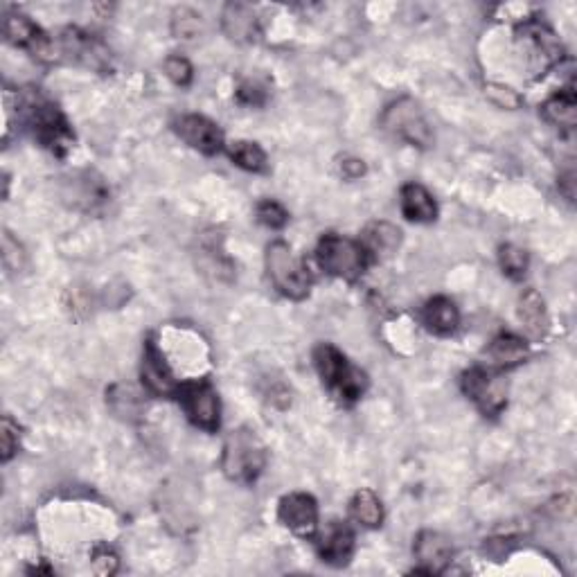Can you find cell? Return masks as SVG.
<instances>
[{
  "mask_svg": "<svg viewBox=\"0 0 577 577\" xmlns=\"http://www.w3.org/2000/svg\"><path fill=\"white\" fill-rule=\"evenodd\" d=\"M23 122L28 124L32 136L39 140L41 147L50 149L55 156H66L75 142V133L70 129L66 115L61 113L55 102L32 91L25 93L19 102Z\"/></svg>",
  "mask_w": 577,
  "mask_h": 577,
  "instance_id": "6da1fadb",
  "label": "cell"
},
{
  "mask_svg": "<svg viewBox=\"0 0 577 577\" xmlns=\"http://www.w3.org/2000/svg\"><path fill=\"white\" fill-rule=\"evenodd\" d=\"M266 467V447L260 436L248 426L230 431L224 442L221 469L228 481L239 485H253Z\"/></svg>",
  "mask_w": 577,
  "mask_h": 577,
  "instance_id": "7a4b0ae2",
  "label": "cell"
},
{
  "mask_svg": "<svg viewBox=\"0 0 577 577\" xmlns=\"http://www.w3.org/2000/svg\"><path fill=\"white\" fill-rule=\"evenodd\" d=\"M314 363L323 384L345 404H354L368 388V375L352 366L348 357L332 343H321L314 350Z\"/></svg>",
  "mask_w": 577,
  "mask_h": 577,
  "instance_id": "3957f363",
  "label": "cell"
},
{
  "mask_svg": "<svg viewBox=\"0 0 577 577\" xmlns=\"http://www.w3.org/2000/svg\"><path fill=\"white\" fill-rule=\"evenodd\" d=\"M266 271H269L273 287L282 296L291 300H303L309 296V289H312L314 282L309 264L303 257H296L291 246L282 242V239L266 248Z\"/></svg>",
  "mask_w": 577,
  "mask_h": 577,
  "instance_id": "277c9868",
  "label": "cell"
},
{
  "mask_svg": "<svg viewBox=\"0 0 577 577\" xmlns=\"http://www.w3.org/2000/svg\"><path fill=\"white\" fill-rule=\"evenodd\" d=\"M316 260L327 275L348 282L359 280L372 262L361 242L336 233L321 237V242L316 246Z\"/></svg>",
  "mask_w": 577,
  "mask_h": 577,
  "instance_id": "5b68a950",
  "label": "cell"
},
{
  "mask_svg": "<svg viewBox=\"0 0 577 577\" xmlns=\"http://www.w3.org/2000/svg\"><path fill=\"white\" fill-rule=\"evenodd\" d=\"M381 129L406 145L429 149L433 145V129L422 106L411 97H399L381 113Z\"/></svg>",
  "mask_w": 577,
  "mask_h": 577,
  "instance_id": "8992f818",
  "label": "cell"
},
{
  "mask_svg": "<svg viewBox=\"0 0 577 577\" xmlns=\"http://www.w3.org/2000/svg\"><path fill=\"white\" fill-rule=\"evenodd\" d=\"M460 386H463V393L478 406V411L485 415L496 417L508 406V384H505L499 372L490 368H469L460 379Z\"/></svg>",
  "mask_w": 577,
  "mask_h": 577,
  "instance_id": "52a82bcc",
  "label": "cell"
},
{
  "mask_svg": "<svg viewBox=\"0 0 577 577\" xmlns=\"http://www.w3.org/2000/svg\"><path fill=\"white\" fill-rule=\"evenodd\" d=\"M179 402L188 420L201 431L215 433L221 424V402L215 386L208 379L190 381L179 388Z\"/></svg>",
  "mask_w": 577,
  "mask_h": 577,
  "instance_id": "ba28073f",
  "label": "cell"
},
{
  "mask_svg": "<svg viewBox=\"0 0 577 577\" xmlns=\"http://www.w3.org/2000/svg\"><path fill=\"white\" fill-rule=\"evenodd\" d=\"M3 32L7 41L16 48L28 50L34 59L55 61V46L46 32H43L30 16L25 14H7L3 23Z\"/></svg>",
  "mask_w": 577,
  "mask_h": 577,
  "instance_id": "9c48e42d",
  "label": "cell"
},
{
  "mask_svg": "<svg viewBox=\"0 0 577 577\" xmlns=\"http://www.w3.org/2000/svg\"><path fill=\"white\" fill-rule=\"evenodd\" d=\"M142 386L147 388L149 395L156 397H170L179 393V381L174 379L170 366L163 357L161 348H158L154 339L145 341V350H142V366H140Z\"/></svg>",
  "mask_w": 577,
  "mask_h": 577,
  "instance_id": "30bf717a",
  "label": "cell"
},
{
  "mask_svg": "<svg viewBox=\"0 0 577 577\" xmlns=\"http://www.w3.org/2000/svg\"><path fill=\"white\" fill-rule=\"evenodd\" d=\"M278 519L298 537H314L318 530V503L312 494L294 492L280 501Z\"/></svg>",
  "mask_w": 577,
  "mask_h": 577,
  "instance_id": "8fae6325",
  "label": "cell"
},
{
  "mask_svg": "<svg viewBox=\"0 0 577 577\" xmlns=\"http://www.w3.org/2000/svg\"><path fill=\"white\" fill-rule=\"evenodd\" d=\"M174 129L183 142H188L192 149H197L201 154L215 156L224 149V133L206 115H183V118L176 120Z\"/></svg>",
  "mask_w": 577,
  "mask_h": 577,
  "instance_id": "7c38bea8",
  "label": "cell"
},
{
  "mask_svg": "<svg viewBox=\"0 0 577 577\" xmlns=\"http://www.w3.org/2000/svg\"><path fill=\"white\" fill-rule=\"evenodd\" d=\"M413 555L417 559V564H420L417 573L440 575V573H445L447 566L451 564L454 546H451L449 537L442 535V532L422 530L420 535L415 537Z\"/></svg>",
  "mask_w": 577,
  "mask_h": 577,
  "instance_id": "4fadbf2b",
  "label": "cell"
},
{
  "mask_svg": "<svg viewBox=\"0 0 577 577\" xmlns=\"http://www.w3.org/2000/svg\"><path fill=\"white\" fill-rule=\"evenodd\" d=\"M316 548L325 564L341 568L345 564H350L354 548H357V537H354L348 523L332 521L327 523V528L321 532V537H318Z\"/></svg>",
  "mask_w": 577,
  "mask_h": 577,
  "instance_id": "5bb4252c",
  "label": "cell"
},
{
  "mask_svg": "<svg viewBox=\"0 0 577 577\" xmlns=\"http://www.w3.org/2000/svg\"><path fill=\"white\" fill-rule=\"evenodd\" d=\"M61 48L66 55L73 57L79 64H84L93 70L111 68V52L104 48L102 41H97L93 34H86L77 28H70L61 34Z\"/></svg>",
  "mask_w": 577,
  "mask_h": 577,
  "instance_id": "9a60e30c",
  "label": "cell"
},
{
  "mask_svg": "<svg viewBox=\"0 0 577 577\" xmlns=\"http://www.w3.org/2000/svg\"><path fill=\"white\" fill-rule=\"evenodd\" d=\"M519 39L530 48L532 57L541 61V70L553 66L562 59V43L550 32L544 23L528 21L519 28Z\"/></svg>",
  "mask_w": 577,
  "mask_h": 577,
  "instance_id": "2e32d148",
  "label": "cell"
},
{
  "mask_svg": "<svg viewBox=\"0 0 577 577\" xmlns=\"http://www.w3.org/2000/svg\"><path fill=\"white\" fill-rule=\"evenodd\" d=\"M221 28L237 43H251L260 37V19L253 5L246 3H228L221 14Z\"/></svg>",
  "mask_w": 577,
  "mask_h": 577,
  "instance_id": "e0dca14e",
  "label": "cell"
},
{
  "mask_svg": "<svg viewBox=\"0 0 577 577\" xmlns=\"http://www.w3.org/2000/svg\"><path fill=\"white\" fill-rule=\"evenodd\" d=\"M399 208H402V215L415 224H431L438 219V203L420 183L404 185L399 192Z\"/></svg>",
  "mask_w": 577,
  "mask_h": 577,
  "instance_id": "ac0fdd59",
  "label": "cell"
},
{
  "mask_svg": "<svg viewBox=\"0 0 577 577\" xmlns=\"http://www.w3.org/2000/svg\"><path fill=\"white\" fill-rule=\"evenodd\" d=\"M485 357L492 368L510 370L521 366L530 357V348L528 341L521 339V336L503 332L490 343V348L485 350Z\"/></svg>",
  "mask_w": 577,
  "mask_h": 577,
  "instance_id": "d6986e66",
  "label": "cell"
},
{
  "mask_svg": "<svg viewBox=\"0 0 577 577\" xmlns=\"http://www.w3.org/2000/svg\"><path fill=\"white\" fill-rule=\"evenodd\" d=\"M361 246L366 248V253L370 255V260H384V257L393 255L399 244H402V230L397 226L388 224V221H375L370 224L361 235Z\"/></svg>",
  "mask_w": 577,
  "mask_h": 577,
  "instance_id": "ffe728a7",
  "label": "cell"
},
{
  "mask_svg": "<svg viewBox=\"0 0 577 577\" xmlns=\"http://www.w3.org/2000/svg\"><path fill=\"white\" fill-rule=\"evenodd\" d=\"M422 321L433 334L449 336L458 330L460 325V309L447 296H436L422 309Z\"/></svg>",
  "mask_w": 577,
  "mask_h": 577,
  "instance_id": "44dd1931",
  "label": "cell"
},
{
  "mask_svg": "<svg viewBox=\"0 0 577 577\" xmlns=\"http://www.w3.org/2000/svg\"><path fill=\"white\" fill-rule=\"evenodd\" d=\"M541 115L544 120L562 129H573L577 124V97L573 86L562 88L559 93H553L541 104Z\"/></svg>",
  "mask_w": 577,
  "mask_h": 577,
  "instance_id": "7402d4cb",
  "label": "cell"
},
{
  "mask_svg": "<svg viewBox=\"0 0 577 577\" xmlns=\"http://www.w3.org/2000/svg\"><path fill=\"white\" fill-rule=\"evenodd\" d=\"M519 321L526 327L532 339H544L548 332L546 303L535 289H526L519 298Z\"/></svg>",
  "mask_w": 577,
  "mask_h": 577,
  "instance_id": "603a6c76",
  "label": "cell"
},
{
  "mask_svg": "<svg viewBox=\"0 0 577 577\" xmlns=\"http://www.w3.org/2000/svg\"><path fill=\"white\" fill-rule=\"evenodd\" d=\"M350 514L363 528H379L384 523V505L372 490H359L352 496Z\"/></svg>",
  "mask_w": 577,
  "mask_h": 577,
  "instance_id": "cb8c5ba5",
  "label": "cell"
},
{
  "mask_svg": "<svg viewBox=\"0 0 577 577\" xmlns=\"http://www.w3.org/2000/svg\"><path fill=\"white\" fill-rule=\"evenodd\" d=\"M228 156L237 167L246 172H264L266 170V154L264 149L251 140H235L228 145Z\"/></svg>",
  "mask_w": 577,
  "mask_h": 577,
  "instance_id": "d4e9b609",
  "label": "cell"
},
{
  "mask_svg": "<svg viewBox=\"0 0 577 577\" xmlns=\"http://www.w3.org/2000/svg\"><path fill=\"white\" fill-rule=\"evenodd\" d=\"M499 264H501V271L508 275L510 280H523L528 273V266H530V257L528 253L523 251V248L514 246V244H503L499 248Z\"/></svg>",
  "mask_w": 577,
  "mask_h": 577,
  "instance_id": "484cf974",
  "label": "cell"
},
{
  "mask_svg": "<svg viewBox=\"0 0 577 577\" xmlns=\"http://www.w3.org/2000/svg\"><path fill=\"white\" fill-rule=\"evenodd\" d=\"M255 217L260 221L262 226L271 228V230H280L289 224V212L284 210V206H280L278 201L273 199H264L257 203L255 208Z\"/></svg>",
  "mask_w": 577,
  "mask_h": 577,
  "instance_id": "4316f807",
  "label": "cell"
},
{
  "mask_svg": "<svg viewBox=\"0 0 577 577\" xmlns=\"http://www.w3.org/2000/svg\"><path fill=\"white\" fill-rule=\"evenodd\" d=\"M0 445H3V463H10L21 447V429L10 415H5L0 424Z\"/></svg>",
  "mask_w": 577,
  "mask_h": 577,
  "instance_id": "83f0119b",
  "label": "cell"
},
{
  "mask_svg": "<svg viewBox=\"0 0 577 577\" xmlns=\"http://www.w3.org/2000/svg\"><path fill=\"white\" fill-rule=\"evenodd\" d=\"M165 73L167 77L172 79V82L176 86H190L192 84V77H194V68L192 64L185 57L181 55H172V57H167L165 61Z\"/></svg>",
  "mask_w": 577,
  "mask_h": 577,
  "instance_id": "f1b7e54d",
  "label": "cell"
},
{
  "mask_svg": "<svg viewBox=\"0 0 577 577\" xmlns=\"http://www.w3.org/2000/svg\"><path fill=\"white\" fill-rule=\"evenodd\" d=\"M201 16L194 14L190 10H179L174 14V25L172 30L176 37H185V39H192L199 34V25H201Z\"/></svg>",
  "mask_w": 577,
  "mask_h": 577,
  "instance_id": "f546056e",
  "label": "cell"
},
{
  "mask_svg": "<svg viewBox=\"0 0 577 577\" xmlns=\"http://www.w3.org/2000/svg\"><path fill=\"white\" fill-rule=\"evenodd\" d=\"M485 95L490 97V100L501 106V109H517L521 104V97L512 91L508 86H501V84H490L485 86Z\"/></svg>",
  "mask_w": 577,
  "mask_h": 577,
  "instance_id": "4dcf8cb0",
  "label": "cell"
},
{
  "mask_svg": "<svg viewBox=\"0 0 577 577\" xmlns=\"http://www.w3.org/2000/svg\"><path fill=\"white\" fill-rule=\"evenodd\" d=\"M93 568H95V573H100V575H113L115 571H118V557H115V553L109 546L95 548Z\"/></svg>",
  "mask_w": 577,
  "mask_h": 577,
  "instance_id": "1f68e13d",
  "label": "cell"
},
{
  "mask_svg": "<svg viewBox=\"0 0 577 577\" xmlns=\"http://www.w3.org/2000/svg\"><path fill=\"white\" fill-rule=\"evenodd\" d=\"M264 91L260 86L255 84H242L237 91V102L239 104H248V106H260L264 104Z\"/></svg>",
  "mask_w": 577,
  "mask_h": 577,
  "instance_id": "d6a6232c",
  "label": "cell"
},
{
  "mask_svg": "<svg viewBox=\"0 0 577 577\" xmlns=\"http://www.w3.org/2000/svg\"><path fill=\"white\" fill-rule=\"evenodd\" d=\"M341 174H343V179H359V176L366 174V165H363V161H357V158H345V161L341 163Z\"/></svg>",
  "mask_w": 577,
  "mask_h": 577,
  "instance_id": "836d02e7",
  "label": "cell"
},
{
  "mask_svg": "<svg viewBox=\"0 0 577 577\" xmlns=\"http://www.w3.org/2000/svg\"><path fill=\"white\" fill-rule=\"evenodd\" d=\"M559 192H562L571 203L575 201V172L573 170H568L559 176Z\"/></svg>",
  "mask_w": 577,
  "mask_h": 577,
  "instance_id": "e575fe53",
  "label": "cell"
}]
</instances>
